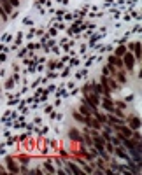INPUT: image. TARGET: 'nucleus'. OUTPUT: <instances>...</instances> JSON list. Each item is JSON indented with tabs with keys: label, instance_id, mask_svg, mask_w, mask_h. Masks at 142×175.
<instances>
[{
	"label": "nucleus",
	"instance_id": "nucleus-1",
	"mask_svg": "<svg viewBox=\"0 0 142 175\" xmlns=\"http://www.w3.org/2000/svg\"><path fill=\"white\" fill-rule=\"evenodd\" d=\"M114 128L119 131V138H121V140H123V138H130V137H132V133H133V131H132V128L123 126V123H121V124H116Z\"/></svg>",
	"mask_w": 142,
	"mask_h": 175
},
{
	"label": "nucleus",
	"instance_id": "nucleus-2",
	"mask_svg": "<svg viewBox=\"0 0 142 175\" xmlns=\"http://www.w3.org/2000/svg\"><path fill=\"white\" fill-rule=\"evenodd\" d=\"M123 56H125L123 65H125L128 70H133V67H135V56H133V54H130V53H125Z\"/></svg>",
	"mask_w": 142,
	"mask_h": 175
},
{
	"label": "nucleus",
	"instance_id": "nucleus-3",
	"mask_svg": "<svg viewBox=\"0 0 142 175\" xmlns=\"http://www.w3.org/2000/svg\"><path fill=\"white\" fill-rule=\"evenodd\" d=\"M103 109H105L109 114H114V103H112V100L105 98V100H103Z\"/></svg>",
	"mask_w": 142,
	"mask_h": 175
},
{
	"label": "nucleus",
	"instance_id": "nucleus-4",
	"mask_svg": "<svg viewBox=\"0 0 142 175\" xmlns=\"http://www.w3.org/2000/svg\"><path fill=\"white\" fill-rule=\"evenodd\" d=\"M7 168H9V172H14V174H18V172H20V168H18L16 161H14V159H11V158H7Z\"/></svg>",
	"mask_w": 142,
	"mask_h": 175
},
{
	"label": "nucleus",
	"instance_id": "nucleus-5",
	"mask_svg": "<svg viewBox=\"0 0 142 175\" xmlns=\"http://www.w3.org/2000/svg\"><path fill=\"white\" fill-rule=\"evenodd\" d=\"M107 123H111V126H116V124H121V123H125V121H123L121 117H116V116H112V114H109Z\"/></svg>",
	"mask_w": 142,
	"mask_h": 175
},
{
	"label": "nucleus",
	"instance_id": "nucleus-6",
	"mask_svg": "<svg viewBox=\"0 0 142 175\" xmlns=\"http://www.w3.org/2000/svg\"><path fill=\"white\" fill-rule=\"evenodd\" d=\"M130 128L132 130H137V128H141V119L139 117H130Z\"/></svg>",
	"mask_w": 142,
	"mask_h": 175
},
{
	"label": "nucleus",
	"instance_id": "nucleus-7",
	"mask_svg": "<svg viewBox=\"0 0 142 175\" xmlns=\"http://www.w3.org/2000/svg\"><path fill=\"white\" fill-rule=\"evenodd\" d=\"M68 135H70V138H72V140H76V142H81V140H82L81 133H79L77 130H70V131H68Z\"/></svg>",
	"mask_w": 142,
	"mask_h": 175
},
{
	"label": "nucleus",
	"instance_id": "nucleus-8",
	"mask_svg": "<svg viewBox=\"0 0 142 175\" xmlns=\"http://www.w3.org/2000/svg\"><path fill=\"white\" fill-rule=\"evenodd\" d=\"M114 152L119 156V158H123V159H126V161H130V158H128V154L125 152V149L123 147H118V149H114Z\"/></svg>",
	"mask_w": 142,
	"mask_h": 175
},
{
	"label": "nucleus",
	"instance_id": "nucleus-9",
	"mask_svg": "<svg viewBox=\"0 0 142 175\" xmlns=\"http://www.w3.org/2000/svg\"><path fill=\"white\" fill-rule=\"evenodd\" d=\"M91 112H93V110H91L88 105H84V103H82V107L79 109V114H82V116H91Z\"/></svg>",
	"mask_w": 142,
	"mask_h": 175
},
{
	"label": "nucleus",
	"instance_id": "nucleus-10",
	"mask_svg": "<svg viewBox=\"0 0 142 175\" xmlns=\"http://www.w3.org/2000/svg\"><path fill=\"white\" fill-rule=\"evenodd\" d=\"M0 4H2V7H4V11H5L7 14H9V12L12 11V5L9 4V0H0Z\"/></svg>",
	"mask_w": 142,
	"mask_h": 175
},
{
	"label": "nucleus",
	"instance_id": "nucleus-11",
	"mask_svg": "<svg viewBox=\"0 0 142 175\" xmlns=\"http://www.w3.org/2000/svg\"><path fill=\"white\" fill-rule=\"evenodd\" d=\"M109 63H112V65H118L119 68L123 67V61L119 60V56H111V58H109Z\"/></svg>",
	"mask_w": 142,
	"mask_h": 175
},
{
	"label": "nucleus",
	"instance_id": "nucleus-12",
	"mask_svg": "<svg viewBox=\"0 0 142 175\" xmlns=\"http://www.w3.org/2000/svg\"><path fill=\"white\" fill-rule=\"evenodd\" d=\"M67 166L70 168V172H74V174H81V170L76 166V163H67Z\"/></svg>",
	"mask_w": 142,
	"mask_h": 175
},
{
	"label": "nucleus",
	"instance_id": "nucleus-13",
	"mask_svg": "<svg viewBox=\"0 0 142 175\" xmlns=\"http://www.w3.org/2000/svg\"><path fill=\"white\" fill-rule=\"evenodd\" d=\"M133 49H135V58L141 60V42H137V44L133 46Z\"/></svg>",
	"mask_w": 142,
	"mask_h": 175
},
{
	"label": "nucleus",
	"instance_id": "nucleus-14",
	"mask_svg": "<svg viewBox=\"0 0 142 175\" xmlns=\"http://www.w3.org/2000/svg\"><path fill=\"white\" fill-rule=\"evenodd\" d=\"M125 53H126V47H125V46H121V47L116 49V56H123Z\"/></svg>",
	"mask_w": 142,
	"mask_h": 175
},
{
	"label": "nucleus",
	"instance_id": "nucleus-15",
	"mask_svg": "<svg viewBox=\"0 0 142 175\" xmlns=\"http://www.w3.org/2000/svg\"><path fill=\"white\" fill-rule=\"evenodd\" d=\"M107 82H109V88H111V89H116V88H118V84L114 82V79H109V77H107Z\"/></svg>",
	"mask_w": 142,
	"mask_h": 175
},
{
	"label": "nucleus",
	"instance_id": "nucleus-16",
	"mask_svg": "<svg viewBox=\"0 0 142 175\" xmlns=\"http://www.w3.org/2000/svg\"><path fill=\"white\" fill-rule=\"evenodd\" d=\"M103 149H105V151H109L111 154L114 152V145H112V144H105V145H103Z\"/></svg>",
	"mask_w": 142,
	"mask_h": 175
},
{
	"label": "nucleus",
	"instance_id": "nucleus-17",
	"mask_svg": "<svg viewBox=\"0 0 142 175\" xmlns=\"http://www.w3.org/2000/svg\"><path fill=\"white\" fill-rule=\"evenodd\" d=\"M82 140H84L88 145H91V144H93V138H90V135H82Z\"/></svg>",
	"mask_w": 142,
	"mask_h": 175
},
{
	"label": "nucleus",
	"instance_id": "nucleus-18",
	"mask_svg": "<svg viewBox=\"0 0 142 175\" xmlns=\"http://www.w3.org/2000/svg\"><path fill=\"white\" fill-rule=\"evenodd\" d=\"M109 140H111L112 144H116V145H119V144H121V138H119V137H118V138H112V137H111Z\"/></svg>",
	"mask_w": 142,
	"mask_h": 175
},
{
	"label": "nucleus",
	"instance_id": "nucleus-19",
	"mask_svg": "<svg viewBox=\"0 0 142 175\" xmlns=\"http://www.w3.org/2000/svg\"><path fill=\"white\" fill-rule=\"evenodd\" d=\"M118 79H119V82H125V81H126V76H125L123 72H119V74H118Z\"/></svg>",
	"mask_w": 142,
	"mask_h": 175
},
{
	"label": "nucleus",
	"instance_id": "nucleus-20",
	"mask_svg": "<svg viewBox=\"0 0 142 175\" xmlns=\"http://www.w3.org/2000/svg\"><path fill=\"white\" fill-rule=\"evenodd\" d=\"M0 16H2V18H4V20H5V18H7V12H5V11H4V9H2V5H0Z\"/></svg>",
	"mask_w": 142,
	"mask_h": 175
},
{
	"label": "nucleus",
	"instance_id": "nucleus-21",
	"mask_svg": "<svg viewBox=\"0 0 142 175\" xmlns=\"http://www.w3.org/2000/svg\"><path fill=\"white\" fill-rule=\"evenodd\" d=\"M4 172H5V170H2V168H0V174H4Z\"/></svg>",
	"mask_w": 142,
	"mask_h": 175
}]
</instances>
